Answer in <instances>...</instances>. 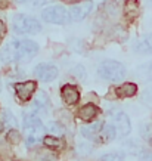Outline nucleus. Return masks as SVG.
I'll return each mask as SVG.
<instances>
[{
  "instance_id": "f257e3e1",
  "label": "nucleus",
  "mask_w": 152,
  "mask_h": 161,
  "mask_svg": "<svg viewBox=\"0 0 152 161\" xmlns=\"http://www.w3.org/2000/svg\"><path fill=\"white\" fill-rule=\"evenodd\" d=\"M39 52V44L28 39L10 40L0 49V61L5 64L10 62H28Z\"/></svg>"
},
{
  "instance_id": "f03ea898",
  "label": "nucleus",
  "mask_w": 152,
  "mask_h": 161,
  "mask_svg": "<svg viewBox=\"0 0 152 161\" xmlns=\"http://www.w3.org/2000/svg\"><path fill=\"white\" fill-rule=\"evenodd\" d=\"M24 129H25V142L30 148L37 145L39 142L43 141L46 127L37 117L35 112H28L24 114Z\"/></svg>"
},
{
  "instance_id": "7ed1b4c3",
  "label": "nucleus",
  "mask_w": 152,
  "mask_h": 161,
  "mask_svg": "<svg viewBox=\"0 0 152 161\" xmlns=\"http://www.w3.org/2000/svg\"><path fill=\"white\" fill-rule=\"evenodd\" d=\"M12 28L16 34H39L43 30V25L37 18L24 14H16L12 18Z\"/></svg>"
},
{
  "instance_id": "20e7f679",
  "label": "nucleus",
  "mask_w": 152,
  "mask_h": 161,
  "mask_svg": "<svg viewBox=\"0 0 152 161\" xmlns=\"http://www.w3.org/2000/svg\"><path fill=\"white\" fill-rule=\"evenodd\" d=\"M98 74L99 77L106 81L117 83L126 77V67L115 59H105L98 67Z\"/></svg>"
},
{
  "instance_id": "39448f33",
  "label": "nucleus",
  "mask_w": 152,
  "mask_h": 161,
  "mask_svg": "<svg viewBox=\"0 0 152 161\" xmlns=\"http://www.w3.org/2000/svg\"><path fill=\"white\" fill-rule=\"evenodd\" d=\"M41 19L47 24L53 25H64L69 22V10L61 5L47 6L41 10Z\"/></svg>"
},
{
  "instance_id": "423d86ee",
  "label": "nucleus",
  "mask_w": 152,
  "mask_h": 161,
  "mask_svg": "<svg viewBox=\"0 0 152 161\" xmlns=\"http://www.w3.org/2000/svg\"><path fill=\"white\" fill-rule=\"evenodd\" d=\"M92 10H93V2L92 0H81V2L71 6V9H69V19L73 22H81V21H84L90 15Z\"/></svg>"
},
{
  "instance_id": "0eeeda50",
  "label": "nucleus",
  "mask_w": 152,
  "mask_h": 161,
  "mask_svg": "<svg viewBox=\"0 0 152 161\" xmlns=\"http://www.w3.org/2000/svg\"><path fill=\"white\" fill-rule=\"evenodd\" d=\"M114 127L117 130V135L121 137H126L130 135L132 132V123H130V118L126 112L118 111L114 114Z\"/></svg>"
},
{
  "instance_id": "6e6552de",
  "label": "nucleus",
  "mask_w": 152,
  "mask_h": 161,
  "mask_svg": "<svg viewBox=\"0 0 152 161\" xmlns=\"http://www.w3.org/2000/svg\"><path fill=\"white\" fill-rule=\"evenodd\" d=\"M34 74L37 75L40 81H44V83H49V81H53L55 78L58 77V68L55 65H50V64H39L34 68Z\"/></svg>"
},
{
  "instance_id": "1a4fd4ad",
  "label": "nucleus",
  "mask_w": 152,
  "mask_h": 161,
  "mask_svg": "<svg viewBox=\"0 0 152 161\" xmlns=\"http://www.w3.org/2000/svg\"><path fill=\"white\" fill-rule=\"evenodd\" d=\"M15 87V92H16V96L21 99V101H30L33 93L35 92L37 89V83L35 81H24V83H16L14 86Z\"/></svg>"
},
{
  "instance_id": "9d476101",
  "label": "nucleus",
  "mask_w": 152,
  "mask_h": 161,
  "mask_svg": "<svg viewBox=\"0 0 152 161\" xmlns=\"http://www.w3.org/2000/svg\"><path fill=\"white\" fill-rule=\"evenodd\" d=\"M134 52L139 55H149L152 53V33L142 36L133 46Z\"/></svg>"
},
{
  "instance_id": "9b49d317",
  "label": "nucleus",
  "mask_w": 152,
  "mask_h": 161,
  "mask_svg": "<svg viewBox=\"0 0 152 161\" xmlns=\"http://www.w3.org/2000/svg\"><path fill=\"white\" fill-rule=\"evenodd\" d=\"M61 96H62L65 103L74 105V103L79 102L80 93H79V90H77L75 86H73V84H65V86L61 87Z\"/></svg>"
},
{
  "instance_id": "f8f14e48",
  "label": "nucleus",
  "mask_w": 152,
  "mask_h": 161,
  "mask_svg": "<svg viewBox=\"0 0 152 161\" xmlns=\"http://www.w3.org/2000/svg\"><path fill=\"white\" fill-rule=\"evenodd\" d=\"M98 114H99V108L96 107V105H93V103H86L84 107L80 108V111H79L80 118H81L84 123L92 121Z\"/></svg>"
},
{
  "instance_id": "ddd939ff",
  "label": "nucleus",
  "mask_w": 152,
  "mask_h": 161,
  "mask_svg": "<svg viewBox=\"0 0 152 161\" xmlns=\"http://www.w3.org/2000/svg\"><path fill=\"white\" fill-rule=\"evenodd\" d=\"M102 126H103L102 121H96V123H93V124H90V126L83 127V129H81V135H83L86 139H90V141H98L99 132H100Z\"/></svg>"
},
{
  "instance_id": "4468645a",
  "label": "nucleus",
  "mask_w": 152,
  "mask_h": 161,
  "mask_svg": "<svg viewBox=\"0 0 152 161\" xmlns=\"http://www.w3.org/2000/svg\"><path fill=\"white\" fill-rule=\"evenodd\" d=\"M115 135H117V130H115L114 124H105V123H103L102 129H100V132H99L98 142L108 143V142H111L114 137H115Z\"/></svg>"
},
{
  "instance_id": "2eb2a0df",
  "label": "nucleus",
  "mask_w": 152,
  "mask_h": 161,
  "mask_svg": "<svg viewBox=\"0 0 152 161\" xmlns=\"http://www.w3.org/2000/svg\"><path fill=\"white\" fill-rule=\"evenodd\" d=\"M136 92H138V86L134 83H124L121 84V86H118L117 89H115V93H117L118 98H132V96H134L136 95Z\"/></svg>"
},
{
  "instance_id": "dca6fc26",
  "label": "nucleus",
  "mask_w": 152,
  "mask_h": 161,
  "mask_svg": "<svg viewBox=\"0 0 152 161\" xmlns=\"http://www.w3.org/2000/svg\"><path fill=\"white\" fill-rule=\"evenodd\" d=\"M124 149L132 154V155H140L143 152L142 143L138 141V139H128V141L124 142Z\"/></svg>"
},
{
  "instance_id": "f3484780",
  "label": "nucleus",
  "mask_w": 152,
  "mask_h": 161,
  "mask_svg": "<svg viewBox=\"0 0 152 161\" xmlns=\"http://www.w3.org/2000/svg\"><path fill=\"white\" fill-rule=\"evenodd\" d=\"M136 73H138L139 78H142L145 81H152V62H146L140 65L136 69Z\"/></svg>"
},
{
  "instance_id": "a211bd4d",
  "label": "nucleus",
  "mask_w": 152,
  "mask_h": 161,
  "mask_svg": "<svg viewBox=\"0 0 152 161\" xmlns=\"http://www.w3.org/2000/svg\"><path fill=\"white\" fill-rule=\"evenodd\" d=\"M139 12V3L136 0H126L124 3V15L127 18H134Z\"/></svg>"
},
{
  "instance_id": "6ab92c4d",
  "label": "nucleus",
  "mask_w": 152,
  "mask_h": 161,
  "mask_svg": "<svg viewBox=\"0 0 152 161\" xmlns=\"http://www.w3.org/2000/svg\"><path fill=\"white\" fill-rule=\"evenodd\" d=\"M47 105H49V96H47L43 90L37 92V95H35V98H34V107L37 108V109H43V108H46Z\"/></svg>"
},
{
  "instance_id": "aec40b11",
  "label": "nucleus",
  "mask_w": 152,
  "mask_h": 161,
  "mask_svg": "<svg viewBox=\"0 0 152 161\" xmlns=\"http://www.w3.org/2000/svg\"><path fill=\"white\" fill-rule=\"evenodd\" d=\"M43 143L47 148H62L64 147V142L56 136H44L43 137Z\"/></svg>"
},
{
  "instance_id": "412c9836",
  "label": "nucleus",
  "mask_w": 152,
  "mask_h": 161,
  "mask_svg": "<svg viewBox=\"0 0 152 161\" xmlns=\"http://www.w3.org/2000/svg\"><path fill=\"white\" fill-rule=\"evenodd\" d=\"M99 161H124V154L120 151H112L108 154H103Z\"/></svg>"
},
{
  "instance_id": "4be33fe9",
  "label": "nucleus",
  "mask_w": 152,
  "mask_h": 161,
  "mask_svg": "<svg viewBox=\"0 0 152 161\" xmlns=\"http://www.w3.org/2000/svg\"><path fill=\"white\" fill-rule=\"evenodd\" d=\"M140 135L145 141L152 143V123H146V124L140 126Z\"/></svg>"
},
{
  "instance_id": "5701e85b",
  "label": "nucleus",
  "mask_w": 152,
  "mask_h": 161,
  "mask_svg": "<svg viewBox=\"0 0 152 161\" xmlns=\"http://www.w3.org/2000/svg\"><path fill=\"white\" fill-rule=\"evenodd\" d=\"M3 123L8 124V126H12V127H16L18 126V121H16V118L14 117V114L9 111H5L3 112Z\"/></svg>"
},
{
  "instance_id": "b1692460",
  "label": "nucleus",
  "mask_w": 152,
  "mask_h": 161,
  "mask_svg": "<svg viewBox=\"0 0 152 161\" xmlns=\"http://www.w3.org/2000/svg\"><path fill=\"white\" fill-rule=\"evenodd\" d=\"M6 139H8V142H10V143H14V145H18V143L21 142V135H19V132H18V130L12 129V130L8 133Z\"/></svg>"
},
{
  "instance_id": "393cba45",
  "label": "nucleus",
  "mask_w": 152,
  "mask_h": 161,
  "mask_svg": "<svg viewBox=\"0 0 152 161\" xmlns=\"http://www.w3.org/2000/svg\"><path fill=\"white\" fill-rule=\"evenodd\" d=\"M47 130H49L52 135H64V127L61 126L59 123H56V121H52L47 126Z\"/></svg>"
},
{
  "instance_id": "a878e982",
  "label": "nucleus",
  "mask_w": 152,
  "mask_h": 161,
  "mask_svg": "<svg viewBox=\"0 0 152 161\" xmlns=\"http://www.w3.org/2000/svg\"><path fill=\"white\" fill-rule=\"evenodd\" d=\"M71 74H74V75L77 78H80V80H84V78H86V69H84L83 65H77L75 68H73Z\"/></svg>"
},
{
  "instance_id": "bb28decb",
  "label": "nucleus",
  "mask_w": 152,
  "mask_h": 161,
  "mask_svg": "<svg viewBox=\"0 0 152 161\" xmlns=\"http://www.w3.org/2000/svg\"><path fill=\"white\" fill-rule=\"evenodd\" d=\"M142 101L146 103V105L152 107V87L145 90V93H143V96H142Z\"/></svg>"
},
{
  "instance_id": "cd10ccee",
  "label": "nucleus",
  "mask_w": 152,
  "mask_h": 161,
  "mask_svg": "<svg viewBox=\"0 0 152 161\" xmlns=\"http://www.w3.org/2000/svg\"><path fill=\"white\" fill-rule=\"evenodd\" d=\"M139 161H152V151H143L139 155Z\"/></svg>"
},
{
  "instance_id": "c85d7f7f",
  "label": "nucleus",
  "mask_w": 152,
  "mask_h": 161,
  "mask_svg": "<svg viewBox=\"0 0 152 161\" xmlns=\"http://www.w3.org/2000/svg\"><path fill=\"white\" fill-rule=\"evenodd\" d=\"M5 33H6V25H5V22L0 19V39L5 36Z\"/></svg>"
},
{
  "instance_id": "c756f323",
  "label": "nucleus",
  "mask_w": 152,
  "mask_h": 161,
  "mask_svg": "<svg viewBox=\"0 0 152 161\" xmlns=\"http://www.w3.org/2000/svg\"><path fill=\"white\" fill-rule=\"evenodd\" d=\"M59 2H62L65 5H75V3H79L81 0H59Z\"/></svg>"
},
{
  "instance_id": "7c9ffc66",
  "label": "nucleus",
  "mask_w": 152,
  "mask_h": 161,
  "mask_svg": "<svg viewBox=\"0 0 152 161\" xmlns=\"http://www.w3.org/2000/svg\"><path fill=\"white\" fill-rule=\"evenodd\" d=\"M9 5V0H0V8H6Z\"/></svg>"
},
{
  "instance_id": "2f4dec72",
  "label": "nucleus",
  "mask_w": 152,
  "mask_h": 161,
  "mask_svg": "<svg viewBox=\"0 0 152 161\" xmlns=\"http://www.w3.org/2000/svg\"><path fill=\"white\" fill-rule=\"evenodd\" d=\"M15 2H16V3H21V5H22V3H28L30 0H15Z\"/></svg>"
},
{
  "instance_id": "473e14b6",
  "label": "nucleus",
  "mask_w": 152,
  "mask_h": 161,
  "mask_svg": "<svg viewBox=\"0 0 152 161\" xmlns=\"http://www.w3.org/2000/svg\"><path fill=\"white\" fill-rule=\"evenodd\" d=\"M3 129H5V124H3V121H0V132H2Z\"/></svg>"
}]
</instances>
